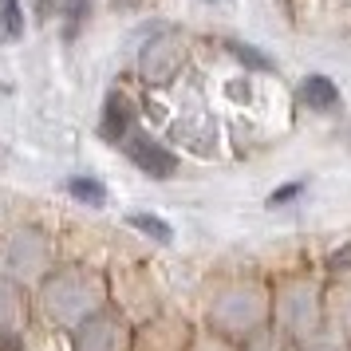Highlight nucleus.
<instances>
[{"instance_id":"obj_1","label":"nucleus","mask_w":351,"mask_h":351,"mask_svg":"<svg viewBox=\"0 0 351 351\" xmlns=\"http://www.w3.org/2000/svg\"><path fill=\"white\" fill-rule=\"evenodd\" d=\"M276 324L288 339L300 335H316L319 328V285H312L308 276H292L276 292Z\"/></svg>"},{"instance_id":"obj_2","label":"nucleus","mask_w":351,"mask_h":351,"mask_svg":"<svg viewBox=\"0 0 351 351\" xmlns=\"http://www.w3.org/2000/svg\"><path fill=\"white\" fill-rule=\"evenodd\" d=\"M119 146H123V150H127V158L134 162L138 170H146L150 178H170V174L178 170V158H174V154H170L162 143H154V138H150L146 130H138V127L130 130V134H127Z\"/></svg>"},{"instance_id":"obj_3","label":"nucleus","mask_w":351,"mask_h":351,"mask_svg":"<svg viewBox=\"0 0 351 351\" xmlns=\"http://www.w3.org/2000/svg\"><path fill=\"white\" fill-rule=\"evenodd\" d=\"M134 119H138V114H134V103H130L123 91H114V95H107V107H103V119H99V130H103L107 143H123L130 130L138 127Z\"/></svg>"},{"instance_id":"obj_4","label":"nucleus","mask_w":351,"mask_h":351,"mask_svg":"<svg viewBox=\"0 0 351 351\" xmlns=\"http://www.w3.org/2000/svg\"><path fill=\"white\" fill-rule=\"evenodd\" d=\"M300 99L308 107H316V111H335L339 107V87L328 75H308L300 83Z\"/></svg>"},{"instance_id":"obj_5","label":"nucleus","mask_w":351,"mask_h":351,"mask_svg":"<svg viewBox=\"0 0 351 351\" xmlns=\"http://www.w3.org/2000/svg\"><path fill=\"white\" fill-rule=\"evenodd\" d=\"M24 36V8L16 0H0V44H16Z\"/></svg>"},{"instance_id":"obj_6","label":"nucleus","mask_w":351,"mask_h":351,"mask_svg":"<svg viewBox=\"0 0 351 351\" xmlns=\"http://www.w3.org/2000/svg\"><path fill=\"white\" fill-rule=\"evenodd\" d=\"M225 48L233 51L245 67H253V71H272V60L261 48H249V44H241V40H225Z\"/></svg>"},{"instance_id":"obj_7","label":"nucleus","mask_w":351,"mask_h":351,"mask_svg":"<svg viewBox=\"0 0 351 351\" xmlns=\"http://www.w3.org/2000/svg\"><path fill=\"white\" fill-rule=\"evenodd\" d=\"M67 190L75 193L80 202H91V206H103V202H107V186L95 182V178H71V182H67Z\"/></svg>"},{"instance_id":"obj_8","label":"nucleus","mask_w":351,"mask_h":351,"mask_svg":"<svg viewBox=\"0 0 351 351\" xmlns=\"http://www.w3.org/2000/svg\"><path fill=\"white\" fill-rule=\"evenodd\" d=\"M87 12H91V0H67L64 4V32H67V40H75V32H80L83 20H87Z\"/></svg>"},{"instance_id":"obj_9","label":"nucleus","mask_w":351,"mask_h":351,"mask_svg":"<svg viewBox=\"0 0 351 351\" xmlns=\"http://www.w3.org/2000/svg\"><path fill=\"white\" fill-rule=\"evenodd\" d=\"M130 225H134V229H143V233H150V237H158V241L174 237V233H170V225L162 221V217H154V213H134V217H130Z\"/></svg>"},{"instance_id":"obj_10","label":"nucleus","mask_w":351,"mask_h":351,"mask_svg":"<svg viewBox=\"0 0 351 351\" xmlns=\"http://www.w3.org/2000/svg\"><path fill=\"white\" fill-rule=\"evenodd\" d=\"M300 190H304V182H288V186H280V190L269 197V206H280V202H296V197H300Z\"/></svg>"},{"instance_id":"obj_11","label":"nucleus","mask_w":351,"mask_h":351,"mask_svg":"<svg viewBox=\"0 0 351 351\" xmlns=\"http://www.w3.org/2000/svg\"><path fill=\"white\" fill-rule=\"evenodd\" d=\"M304 351H348V348H343V343H335V339H312Z\"/></svg>"},{"instance_id":"obj_12","label":"nucleus","mask_w":351,"mask_h":351,"mask_svg":"<svg viewBox=\"0 0 351 351\" xmlns=\"http://www.w3.org/2000/svg\"><path fill=\"white\" fill-rule=\"evenodd\" d=\"M253 351V348H249ZM256 351H288L285 343H280V335H276V339H269V343H256Z\"/></svg>"}]
</instances>
